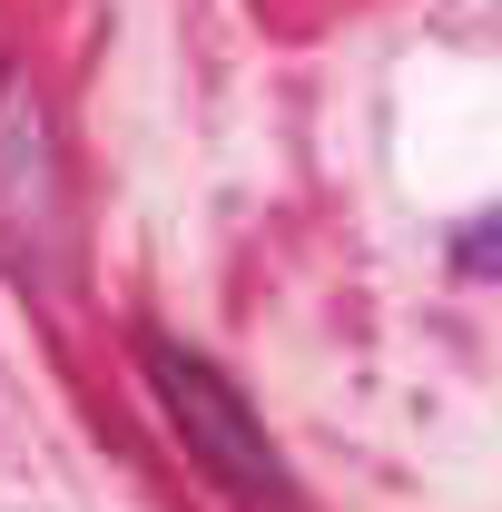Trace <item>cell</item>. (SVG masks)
<instances>
[{"label": "cell", "instance_id": "6da1fadb", "mask_svg": "<svg viewBox=\"0 0 502 512\" xmlns=\"http://www.w3.org/2000/svg\"><path fill=\"white\" fill-rule=\"evenodd\" d=\"M138 365H148V384H158V404H168V424H178V444L227 483V493H247V503H276L296 512V483H286V463L266 453V434H256L247 394L217 375L207 355H188V345H168V335H148L138 345Z\"/></svg>", "mask_w": 502, "mask_h": 512}, {"label": "cell", "instance_id": "7a4b0ae2", "mask_svg": "<svg viewBox=\"0 0 502 512\" xmlns=\"http://www.w3.org/2000/svg\"><path fill=\"white\" fill-rule=\"evenodd\" d=\"M50 207H60V168H50V109H40V89H0V247L30 256L40 247V227H50Z\"/></svg>", "mask_w": 502, "mask_h": 512}]
</instances>
